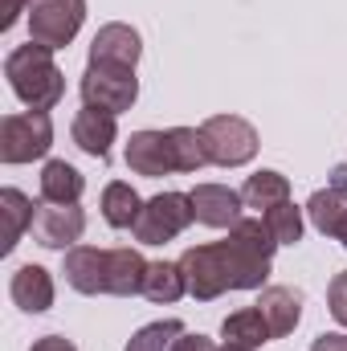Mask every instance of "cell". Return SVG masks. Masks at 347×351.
<instances>
[{
    "mask_svg": "<svg viewBox=\"0 0 347 351\" xmlns=\"http://www.w3.org/2000/svg\"><path fill=\"white\" fill-rule=\"evenodd\" d=\"M274 250H278V241L265 229V221L241 217L225 241L184 250L180 269L188 278V294L196 302H213L225 290H265Z\"/></svg>",
    "mask_w": 347,
    "mask_h": 351,
    "instance_id": "6da1fadb",
    "label": "cell"
},
{
    "mask_svg": "<svg viewBox=\"0 0 347 351\" xmlns=\"http://www.w3.org/2000/svg\"><path fill=\"white\" fill-rule=\"evenodd\" d=\"M147 265L139 250L131 245H115V250H94V245H74L66 250L62 274L78 294H115V298H131L143 294V278Z\"/></svg>",
    "mask_w": 347,
    "mask_h": 351,
    "instance_id": "7a4b0ae2",
    "label": "cell"
},
{
    "mask_svg": "<svg viewBox=\"0 0 347 351\" xmlns=\"http://www.w3.org/2000/svg\"><path fill=\"white\" fill-rule=\"evenodd\" d=\"M4 78L12 94L29 106V110H53L66 94V74L58 70L53 62V49L29 41V45H16L8 58H4Z\"/></svg>",
    "mask_w": 347,
    "mask_h": 351,
    "instance_id": "3957f363",
    "label": "cell"
},
{
    "mask_svg": "<svg viewBox=\"0 0 347 351\" xmlns=\"http://www.w3.org/2000/svg\"><path fill=\"white\" fill-rule=\"evenodd\" d=\"M200 139H204L208 164H217V168H246L261 147L258 127L250 119H241V114H213V119H204L200 123Z\"/></svg>",
    "mask_w": 347,
    "mask_h": 351,
    "instance_id": "277c9868",
    "label": "cell"
},
{
    "mask_svg": "<svg viewBox=\"0 0 347 351\" xmlns=\"http://www.w3.org/2000/svg\"><path fill=\"white\" fill-rule=\"evenodd\" d=\"M53 147V119L49 110H21L0 119V160L4 164H33Z\"/></svg>",
    "mask_w": 347,
    "mask_h": 351,
    "instance_id": "5b68a950",
    "label": "cell"
},
{
    "mask_svg": "<svg viewBox=\"0 0 347 351\" xmlns=\"http://www.w3.org/2000/svg\"><path fill=\"white\" fill-rule=\"evenodd\" d=\"M192 221H196V213H192V196L188 192H160V196L143 200V213H139L131 233H135L139 245H168Z\"/></svg>",
    "mask_w": 347,
    "mask_h": 351,
    "instance_id": "8992f818",
    "label": "cell"
},
{
    "mask_svg": "<svg viewBox=\"0 0 347 351\" xmlns=\"http://www.w3.org/2000/svg\"><path fill=\"white\" fill-rule=\"evenodd\" d=\"M29 41L45 45V49H66L82 21H86V0H29Z\"/></svg>",
    "mask_w": 347,
    "mask_h": 351,
    "instance_id": "52a82bcc",
    "label": "cell"
},
{
    "mask_svg": "<svg viewBox=\"0 0 347 351\" xmlns=\"http://www.w3.org/2000/svg\"><path fill=\"white\" fill-rule=\"evenodd\" d=\"M82 106H98V110H106V114H123V110H131L135 106V98H139V78H135V70H127V66H106V62H90L86 74H82Z\"/></svg>",
    "mask_w": 347,
    "mask_h": 351,
    "instance_id": "ba28073f",
    "label": "cell"
},
{
    "mask_svg": "<svg viewBox=\"0 0 347 351\" xmlns=\"http://www.w3.org/2000/svg\"><path fill=\"white\" fill-rule=\"evenodd\" d=\"M86 233V213L78 204H37L33 217V241L45 250H74L78 237Z\"/></svg>",
    "mask_w": 347,
    "mask_h": 351,
    "instance_id": "9c48e42d",
    "label": "cell"
},
{
    "mask_svg": "<svg viewBox=\"0 0 347 351\" xmlns=\"http://www.w3.org/2000/svg\"><path fill=\"white\" fill-rule=\"evenodd\" d=\"M188 196H192L196 221L208 225V229H233V225L241 221L246 200H241L237 188H225V184H196Z\"/></svg>",
    "mask_w": 347,
    "mask_h": 351,
    "instance_id": "30bf717a",
    "label": "cell"
},
{
    "mask_svg": "<svg viewBox=\"0 0 347 351\" xmlns=\"http://www.w3.org/2000/svg\"><path fill=\"white\" fill-rule=\"evenodd\" d=\"M127 168L135 176H147V180H160V176L176 172V156L172 143H168V131H135L127 139Z\"/></svg>",
    "mask_w": 347,
    "mask_h": 351,
    "instance_id": "8fae6325",
    "label": "cell"
},
{
    "mask_svg": "<svg viewBox=\"0 0 347 351\" xmlns=\"http://www.w3.org/2000/svg\"><path fill=\"white\" fill-rule=\"evenodd\" d=\"M139 58H143V41H139V33H135L131 25H123V21L102 25V29L94 33V41H90V62H106V66H127V70H135Z\"/></svg>",
    "mask_w": 347,
    "mask_h": 351,
    "instance_id": "7c38bea8",
    "label": "cell"
},
{
    "mask_svg": "<svg viewBox=\"0 0 347 351\" xmlns=\"http://www.w3.org/2000/svg\"><path fill=\"white\" fill-rule=\"evenodd\" d=\"M70 135H74V143L94 156V160H106L110 156V143L119 139V123H115V114H106V110H98V106H82L78 114H74V123H70Z\"/></svg>",
    "mask_w": 347,
    "mask_h": 351,
    "instance_id": "4fadbf2b",
    "label": "cell"
},
{
    "mask_svg": "<svg viewBox=\"0 0 347 351\" xmlns=\"http://www.w3.org/2000/svg\"><path fill=\"white\" fill-rule=\"evenodd\" d=\"M8 294H12V302L21 306V311H29V315H41V311H49L53 306V274L45 269V265H21L16 274H12V282H8Z\"/></svg>",
    "mask_w": 347,
    "mask_h": 351,
    "instance_id": "5bb4252c",
    "label": "cell"
},
{
    "mask_svg": "<svg viewBox=\"0 0 347 351\" xmlns=\"http://www.w3.org/2000/svg\"><path fill=\"white\" fill-rule=\"evenodd\" d=\"M258 311L265 315V323H270V335L274 339H286L298 327V319H302V294L290 290V286H265L261 298H258Z\"/></svg>",
    "mask_w": 347,
    "mask_h": 351,
    "instance_id": "9a60e30c",
    "label": "cell"
},
{
    "mask_svg": "<svg viewBox=\"0 0 347 351\" xmlns=\"http://www.w3.org/2000/svg\"><path fill=\"white\" fill-rule=\"evenodd\" d=\"M82 192H86V180H82V172L74 164L49 160L41 168V200L45 204H78Z\"/></svg>",
    "mask_w": 347,
    "mask_h": 351,
    "instance_id": "2e32d148",
    "label": "cell"
},
{
    "mask_svg": "<svg viewBox=\"0 0 347 351\" xmlns=\"http://www.w3.org/2000/svg\"><path fill=\"white\" fill-rule=\"evenodd\" d=\"M221 339H225L229 348L258 351L261 343H270L274 335H270V323H265V315H261L258 306H241V311H233V315L221 323Z\"/></svg>",
    "mask_w": 347,
    "mask_h": 351,
    "instance_id": "e0dca14e",
    "label": "cell"
},
{
    "mask_svg": "<svg viewBox=\"0 0 347 351\" xmlns=\"http://www.w3.org/2000/svg\"><path fill=\"white\" fill-rule=\"evenodd\" d=\"M139 213H143V200H139V192H135L131 184L110 180V184L102 188V221H106L110 229H135Z\"/></svg>",
    "mask_w": 347,
    "mask_h": 351,
    "instance_id": "ac0fdd59",
    "label": "cell"
},
{
    "mask_svg": "<svg viewBox=\"0 0 347 351\" xmlns=\"http://www.w3.org/2000/svg\"><path fill=\"white\" fill-rule=\"evenodd\" d=\"M0 217H4V254L16 250V241L25 237V229H33V217H37V204L21 192V188H4L0 192Z\"/></svg>",
    "mask_w": 347,
    "mask_h": 351,
    "instance_id": "d6986e66",
    "label": "cell"
},
{
    "mask_svg": "<svg viewBox=\"0 0 347 351\" xmlns=\"http://www.w3.org/2000/svg\"><path fill=\"white\" fill-rule=\"evenodd\" d=\"M188 294V278L180 262H152L147 265V278H143V298L147 302H180Z\"/></svg>",
    "mask_w": 347,
    "mask_h": 351,
    "instance_id": "ffe728a7",
    "label": "cell"
},
{
    "mask_svg": "<svg viewBox=\"0 0 347 351\" xmlns=\"http://www.w3.org/2000/svg\"><path fill=\"white\" fill-rule=\"evenodd\" d=\"M307 217H311V225L323 233V237H335L339 233V225H344L347 217V192L344 188H319L311 200H307Z\"/></svg>",
    "mask_w": 347,
    "mask_h": 351,
    "instance_id": "44dd1931",
    "label": "cell"
},
{
    "mask_svg": "<svg viewBox=\"0 0 347 351\" xmlns=\"http://www.w3.org/2000/svg\"><path fill=\"white\" fill-rule=\"evenodd\" d=\"M241 200H246V208H274V204H282V200H290V180L282 172H254L246 184H241Z\"/></svg>",
    "mask_w": 347,
    "mask_h": 351,
    "instance_id": "7402d4cb",
    "label": "cell"
},
{
    "mask_svg": "<svg viewBox=\"0 0 347 351\" xmlns=\"http://www.w3.org/2000/svg\"><path fill=\"white\" fill-rule=\"evenodd\" d=\"M168 143H172V156H176V172L192 176V172H200V168L208 164L200 127H172V131H168Z\"/></svg>",
    "mask_w": 347,
    "mask_h": 351,
    "instance_id": "603a6c76",
    "label": "cell"
},
{
    "mask_svg": "<svg viewBox=\"0 0 347 351\" xmlns=\"http://www.w3.org/2000/svg\"><path fill=\"white\" fill-rule=\"evenodd\" d=\"M261 221H265V229L274 233L278 245H298V241H302V208H298L294 200H282V204L265 208Z\"/></svg>",
    "mask_w": 347,
    "mask_h": 351,
    "instance_id": "cb8c5ba5",
    "label": "cell"
},
{
    "mask_svg": "<svg viewBox=\"0 0 347 351\" xmlns=\"http://www.w3.org/2000/svg\"><path fill=\"white\" fill-rule=\"evenodd\" d=\"M184 335V323L180 319H164V323H147V327H139L131 339H127V348L123 351H172V343Z\"/></svg>",
    "mask_w": 347,
    "mask_h": 351,
    "instance_id": "d4e9b609",
    "label": "cell"
},
{
    "mask_svg": "<svg viewBox=\"0 0 347 351\" xmlns=\"http://www.w3.org/2000/svg\"><path fill=\"white\" fill-rule=\"evenodd\" d=\"M327 306H331L335 323H339V327H347V269L331 278V286H327Z\"/></svg>",
    "mask_w": 347,
    "mask_h": 351,
    "instance_id": "484cf974",
    "label": "cell"
},
{
    "mask_svg": "<svg viewBox=\"0 0 347 351\" xmlns=\"http://www.w3.org/2000/svg\"><path fill=\"white\" fill-rule=\"evenodd\" d=\"M172 351H221V348H213V339H204V335H192V331H184V335L172 343Z\"/></svg>",
    "mask_w": 347,
    "mask_h": 351,
    "instance_id": "4316f807",
    "label": "cell"
},
{
    "mask_svg": "<svg viewBox=\"0 0 347 351\" xmlns=\"http://www.w3.org/2000/svg\"><path fill=\"white\" fill-rule=\"evenodd\" d=\"M311 351H347V335L344 331H323V335L311 343Z\"/></svg>",
    "mask_w": 347,
    "mask_h": 351,
    "instance_id": "83f0119b",
    "label": "cell"
},
{
    "mask_svg": "<svg viewBox=\"0 0 347 351\" xmlns=\"http://www.w3.org/2000/svg\"><path fill=\"white\" fill-rule=\"evenodd\" d=\"M21 12H29V0H4V16H0V29H12Z\"/></svg>",
    "mask_w": 347,
    "mask_h": 351,
    "instance_id": "f1b7e54d",
    "label": "cell"
},
{
    "mask_svg": "<svg viewBox=\"0 0 347 351\" xmlns=\"http://www.w3.org/2000/svg\"><path fill=\"white\" fill-rule=\"evenodd\" d=\"M29 351H78V348H74L70 339H62V335H41Z\"/></svg>",
    "mask_w": 347,
    "mask_h": 351,
    "instance_id": "f546056e",
    "label": "cell"
},
{
    "mask_svg": "<svg viewBox=\"0 0 347 351\" xmlns=\"http://www.w3.org/2000/svg\"><path fill=\"white\" fill-rule=\"evenodd\" d=\"M331 188H344L347 192V168H335V172H331Z\"/></svg>",
    "mask_w": 347,
    "mask_h": 351,
    "instance_id": "4dcf8cb0",
    "label": "cell"
},
{
    "mask_svg": "<svg viewBox=\"0 0 347 351\" xmlns=\"http://www.w3.org/2000/svg\"><path fill=\"white\" fill-rule=\"evenodd\" d=\"M335 241H339V245L347 250V217H344V225H339V233H335Z\"/></svg>",
    "mask_w": 347,
    "mask_h": 351,
    "instance_id": "1f68e13d",
    "label": "cell"
},
{
    "mask_svg": "<svg viewBox=\"0 0 347 351\" xmlns=\"http://www.w3.org/2000/svg\"><path fill=\"white\" fill-rule=\"evenodd\" d=\"M221 351H246V348H229V343H225V348H221Z\"/></svg>",
    "mask_w": 347,
    "mask_h": 351,
    "instance_id": "d6a6232c",
    "label": "cell"
}]
</instances>
